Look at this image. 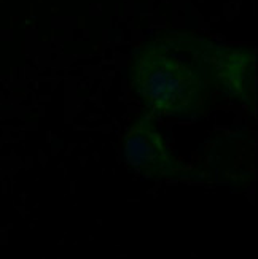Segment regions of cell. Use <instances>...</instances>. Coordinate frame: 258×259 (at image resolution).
Wrapping results in <instances>:
<instances>
[{
    "label": "cell",
    "mask_w": 258,
    "mask_h": 259,
    "mask_svg": "<svg viewBox=\"0 0 258 259\" xmlns=\"http://www.w3.org/2000/svg\"><path fill=\"white\" fill-rule=\"evenodd\" d=\"M149 45L134 64V78L143 99L163 113H190L206 100V84L174 33Z\"/></svg>",
    "instance_id": "obj_1"
}]
</instances>
